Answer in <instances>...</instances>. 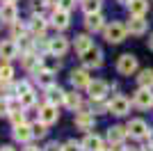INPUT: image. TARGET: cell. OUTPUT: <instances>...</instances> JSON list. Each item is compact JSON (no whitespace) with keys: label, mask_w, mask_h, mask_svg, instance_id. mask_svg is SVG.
I'll list each match as a JSON object with an SVG mask.
<instances>
[{"label":"cell","mask_w":153,"mask_h":151,"mask_svg":"<svg viewBox=\"0 0 153 151\" xmlns=\"http://www.w3.org/2000/svg\"><path fill=\"white\" fill-rule=\"evenodd\" d=\"M149 48L153 50V34H151V37H149Z\"/></svg>","instance_id":"43"},{"label":"cell","mask_w":153,"mask_h":151,"mask_svg":"<svg viewBox=\"0 0 153 151\" xmlns=\"http://www.w3.org/2000/svg\"><path fill=\"white\" fill-rule=\"evenodd\" d=\"M73 5H76V0H59V9H66V12H71L73 9Z\"/></svg>","instance_id":"37"},{"label":"cell","mask_w":153,"mask_h":151,"mask_svg":"<svg viewBox=\"0 0 153 151\" xmlns=\"http://www.w3.org/2000/svg\"><path fill=\"white\" fill-rule=\"evenodd\" d=\"M137 151H153V144H149V147H144V149H137Z\"/></svg>","instance_id":"41"},{"label":"cell","mask_w":153,"mask_h":151,"mask_svg":"<svg viewBox=\"0 0 153 151\" xmlns=\"http://www.w3.org/2000/svg\"><path fill=\"white\" fill-rule=\"evenodd\" d=\"M103 151H105V149H103ZM110 151H112V149H110Z\"/></svg>","instance_id":"47"},{"label":"cell","mask_w":153,"mask_h":151,"mask_svg":"<svg viewBox=\"0 0 153 151\" xmlns=\"http://www.w3.org/2000/svg\"><path fill=\"white\" fill-rule=\"evenodd\" d=\"M44 151H64V149H62V144H57V142H51Z\"/></svg>","instance_id":"38"},{"label":"cell","mask_w":153,"mask_h":151,"mask_svg":"<svg viewBox=\"0 0 153 151\" xmlns=\"http://www.w3.org/2000/svg\"><path fill=\"white\" fill-rule=\"evenodd\" d=\"M85 28L89 32H101L105 30V19H103L101 12H94V14H87L85 16Z\"/></svg>","instance_id":"12"},{"label":"cell","mask_w":153,"mask_h":151,"mask_svg":"<svg viewBox=\"0 0 153 151\" xmlns=\"http://www.w3.org/2000/svg\"><path fill=\"white\" fill-rule=\"evenodd\" d=\"M73 46H76V53H80V55H82L87 48H91V46H94V41L89 39V34H78Z\"/></svg>","instance_id":"24"},{"label":"cell","mask_w":153,"mask_h":151,"mask_svg":"<svg viewBox=\"0 0 153 151\" xmlns=\"http://www.w3.org/2000/svg\"><path fill=\"white\" fill-rule=\"evenodd\" d=\"M128 9H130V14H135V16H144V14L149 12V2L146 0H128Z\"/></svg>","instance_id":"22"},{"label":"cell","mask_w":153,"mask_h":151,"mask_svg":"<svg viewBox=\"0 0 153 151\" xmlns=\"http://www.w3.org/2000/svg\"><path fill=\"white\" fill-rule=\"evenodd\" d=\"M133 103L137 108H142V110H149V108L153 105V92L149 87H140L133 96Z\"/></svg>","instance_id":"8"},{"label":"cell","mask_w":153,"mask_h":151,"mask_svg":"<svg viewBox=\"0 0 153 151\" xmlns=\"http://www.w3.org/2000/svg\"><path fill=\"white\" fill-rule=\"evenodd\" d=\"M96 124V117L94 112H87V110H80V112L76 114V126L80 128V131H91Z\"/></svg>","instance_id":"15"},{"label":"cell","mask_w":153,"mask_h":151,"mask_svg":"<svg viewBox=\"0 0 153 151\" xmlns=\"http://www.w3.org/2000/svg\"><path fill=\"white\" fill-rule=\"evenodd\" d=\"M117 71L121 76H133L135 71H137V57H135L133 53H123V55L119 57V62H117Z\"/></svg>","instance_id":"4"},{"label":"cell","mask_w":153,"mask_h":151,"mask_svg":"<svg viewBox=\"0 0 153 151\" xmlns=\"http://www.w3.org/2000/svg\"><path fill=\"white\" fill-rule=\"evenodd\" d=\"M126 135H128V131L123 126H110L108 128V142L110 144H123Z\"/></svg>","instance_id":"19"},{"label":"cell","mask_w":153,"mask_h":151,"mask_svg":"<svg viewBox=\"0 0 153 151\" xmlns=\"http://www.w3.org/2000/svg\"><path fill=\"white\" fill-rule=\"evenodd\" d=\"M80 60H82L85 67L98 69V67H103V50L98 48V46H91V48H87L82 55H80Z\"/></svg>","instance_id":"2"},{"label":"cell","mask_w":153,"mask_h":151,"mask_svg":"<svg viewBox=\"0 0 153 151\" xmlns=\"http://www.w3.org/2000/svg\"><path fill=\"white\" fill-rule=\"evenodd\" d=\"M137 85H140V87H149V89H153V69H144V71H140V76H137Z\"/></svg>","instance_id":"26"},{"label":"cell","mask_w":153,"mask_h":151,"mask_svg":"<svg viewBox=\"0 0 153 151\" xmlns=\"http://www.w3.org/2000/svg\"><path fill=\"white\" fill-rule=\"evenodd\" d=\"M105 41L108 44H121L123 39H126V25L123 23H119V21H112V23H108L105 25Z\"/></svg>","instance_id":"1"},{"label":"cell","mask_w":153,"mask_h":151,"mask_svg":"<svg viewBox=\"0 0 153 151\" xmlns=\"http://www.w3.org/2000/svg\"><path fill=\"white\" fill-rule=\"evenodd\" d=\"M34 101H37V94L34 92H25V94H19V105L21 108H30V105H34Z\"/></svg>","instance_id":"28"},{"label":"cell","mask_w":153,"mask_h":151,"mask_svg":"<svg viewBox=\"0 0 153 151\" xmlns=\"http://www.w3.org/2000/svg\"><path fill=\"white\" fill-rule=\"evenodd\" d=\"M80 144H82V151H103V140L98 135H94V133L85 135V140Z\"/></svg>","instance_id":"21"},{"label":"cell","mask_w":153,"mask_h":151,"mask_svg":"<svg viewBox=\"0 0 153 151\" xmlns=\"http://www.w3.org/2000/svg\"><path fill=\"white\" fill-rule=\"evenodd\" d=\"M12 135H14V140H16V142H23V144H25V142H30V140L34 138V135H32V124H25V121H23V124H16Z\"/></svg>","instance_id":"14"},{"label":"cell","mask_w":153,"mask_h":151,"mask_svg":"<svg viewBox=\"0 0 153 151\" xmlns=\"http://www.w3.org/2000/svg\"><path fill=\"white\" fill-rule=\"evenodd\" d=\"M126 131H128V135L135 138V140L149 138V124L144 119H130V121H128V126H126Z\"/></svg>","instance_id":"5"},{"label":"cell","mask_w":153,"mask_h":151,"mask_svg":"<svg viewBox=\"0 0 153 151\" xmlns=\"http://www.w3.org/2000/svg\"><path fill=\"white\" fill-rule=\"evenodd\" d=\"M69 80H71V85H73L76 89H82V87H87V85L91 82V76H89L87 69H73Z\"/></svg>","instance_id":"11"},{"label":"cell","mask_w":153,"mask_h":151,"mask_svg":"<svg viewBox=\"0 0 153 151\" xmlns=\"http://www.w3.org/2000/svg\"><path fill=\"white\" fill-rule=\"evenodd\" d=\"M9 114V99H0V117Z\"/></svg>","instance_id":"36"},{"label":"cell","mask_w":153,"mask_h":151,"mask_svg":"<svg viewBox=\"0 0 153 151\" xmlns=\"http://www.w3.org/2000/svg\"><path fill=\"white\" fill-rule=\"evenodd\" d=\"M46 7H48V5H46L44 0H37V2H32V12H34V14H41Z\"/></svg>","instance_id":"35"},{"label":"cell","mask_w":153,"mask_h":151,"mask_svg":"<svg viewBox=\"0 0 153 151\" xmlns=\"http://www.w3.org/2000/svg\"><path fill=\"white\" fill-rule=\"evenodd\" d=\"M23 151H41V149H39V147H32V144H27Z\"/></svg>","instance_id":"40"},{"label":"cell","mask_w":153,"mask_h":151,"mask_svg":"<svg viewBox=\"0 0 153 151\" xmlns=\"http://www.w3.org/2000/svg\"><path fill=\"white\" fill-rule=\"evenodd\" d=\"M19 55V44L7 39V41H0V60H12V57Z\"/></svg>","instance_id":"18"},{"label":"cell","mask_w":153,"mask_h":151,"mask_svg":"<svg viewBox=\"0 0 153 151\" xmlns=\"http://www.w3.org/2000/svg\"><path fill=\"white\" fill-rule=\"evenodd\" d=\"M146 28H149V21L144 19V16H135V14H130V21L126 23V30L130 32V34H144L146 32Z\"/></svg>","instance_id":"10"},{"label":"cell","mask_w":153,"mask_h":151,"mask_svg":"<svg viewBox=\"0 0 153 151\" xmlns=\"http://www.w3.org/2000/svg\"><path fill=\"white\" fill-rule=\"evenodd\" d=\"M123 151H137V149H123Z\"/></svg>","instance_id":"46"},{"label":"cell","mask_w":153,"mask_h":151,"mask_svg":"<svg viewBox=\"0 0 153 151\" xmlns=\"http://www.w3.org/2000/svg\"><path fill=\"white\" fill-rule=\"evenodd\" d=\"M64 151H82V144L80 142H76V140H69L66 144H62Z\"/></svg>","instance_id":"34"},{"label":"cell","mask_w":153,"mask_h":151,"mask_svg":"<svg viewBox=\"0 0 153 151\" xmlns=\"http://www.w3.org/2000/svg\"><path fill=\"white\" fill-rule=\"evenodd\" d=\"M64 105L69 108V110H80L82 99H80V94H76V92H66V94H64Z\"/></svg>","instance_id":"23"},{"label":"cell","mask_w":153,"mask_h":151,"mask_svg":"<svg viewBox=\"0 0 153 151\" xmlns=\"http://www.w3.org/2000/svg\"><path fill=\"white\" fill-rule=\"evenodd\" d=\"M14 78V67L9 64V60H2V64H0V80L9 82Z\"/></svg>","instance_id":"27"},{"label":"cell","mask_w":153,"mask_h":151,"mask_svg":"<svg viewBox=\"0 0 153 151\" xmlns=\"http://www.w3.org/2000/svg\"><path fill=\"white\" fill-rule=\"evenodd\" d=\"M82 9H85V14L101 12V0H82Z\"/></svg>","instance_id":"32"},{"label":"cell","mask_w":153,"mask_h":151,"mask_svg":"<svg viewBox=\"0 0 153 151\" xmlns=\"http://www.w3.org/2000/svg\"><path fill=\"white\" fill-rule=\"evenodd\" d=\"M27 30L34 34V37H44V32H46V19L41 16V14H34L30 19V23H27Z\"/></svg>","instance_id":"17"},{"label":"cell","mask_w":153,"mask_h":151,"mask_svg":"<svg viewBox=\"0 0 153 151\" xmlns=\"http://www.w3.org/2000/svg\"><path fill=\"white\" fill-rule=\"evenodd\" d=\"M66 50H69V39H66V37H53V39H48V53L62 57Z\"/></svg>","instance_id":"13"},{"label":"cell","mask_w":153,"mask_h":151,"mask_svg":"<svg viewBox=\"0 0 153 151\" xmlns=\"http://www.w3.org/2000/svg\"><path fill=\"white\" fill-rule=\"evenodd\" d=\"M87 92H89V99L91 101H103L105 94L110 92V85L105 80H91L87 85Z\"/></svg>","instance_id":"7"},{"label":"cell","mask_w":153,"mask_h":151,"mask_svg":"<svg viewBox=\"0 0 153 151\" xmlns=\"http://www.w3.org/2000/svg\"><path fill=\"white\" fill-rule=\"evenodd\" d=\"M25 32H27V25L19 23V21H14V23H12V39H21V37H25Z\"/></svg>","instance_id":"30"},{"label":"cell","mask_w":153,"mask_h":151,"mask_svg":"<svg viewBox=\"0 0 153 151\" xmlns=\"http://www.w3.org/2000/svg\"><path fill=\"white\" fill-rule=\"evenodd\" d=\"M0 151H14V149H12V147H2Z\"/></svg>","instance_id":"44"},{"label":"cell","mask_w":153,"mask_h":151,"mask_svg":"<svg viewBox=\"0 0 153 151\" xmlns=\"http://www.w3.org/2000/svg\"><path fill=\"white\" fill-rule=\"evenodd\" d=\"M30 82L27 80H21V82H16V85H14V92H16V96L19 94H25V92H30Z\"/></svg>","instance_id":"33"},{"label":"cell","mask_w":153,"mask_h":151,"mask_svg":"<svg viewBox=\"0 0 153 151\" xmlns=\"http://www.w3.org/2000/svg\"><path fill=\"white\" fill-rule=\"evenodd\" d=\"M64 94H66V92H64L62 87H57L55 82L46 87V101H48V103H55V105H57V103H64Z\"/></svg>","instance_id":"20"},{"label":"cell","mask_w":153,"mask_h":151,"mask_svg":"<svg viewBox=\"0 0 153 151\" xmlns=\"http://www.w3.org/2000/svg\"><path fill=\"white\" fill-rule=\"evenodd\" d=\"M7 117L12 119V124H14V126H16V124H23V121H25V114H23V108H21V110H19V108H12Z\"/></svg>","instance_id":"31"},{"label":"cell","mask_w":153,"mask_h":151,"mask_svg":"<svg viewBox=\"0 0 153 151\" xmlns=\"http://www.w3.org/2000/svg\"><path fill=\"white\" fill-rule=\"evenodd\" d=\"M44 2H46L48 7H57V5H59V0H44Z\"/></svg>","instance_id":"39"},{"label":"cell","mask_w":153,"mask_h":151,"mask_svg":"<svg viewBox=\"0 0 153 151\" xmlns=\"http://www.w3.org/2000/svg\"><path fill=\"white\" fill-rule=\"evenodd\" d=\"M69 12L66 9H59V7H55V12H53V16H51V23L57 28V30H66L69 28Z\"/></svg>","instance_id":"16"},{"label":"cell","mask_w":153,"mask_h":151,"mask_svg":"<svg viewBox=\"0 0 153 151\" xmlns=\"http://www.w3.org/2000/svg\"><path fill=\"white\" fill-rule=\"evenodd\" d=\"M0 21L9 23V25L14 21H19V9L14 5V0H2V5H0Z\"/></svg>","instance_id":"6"},{"label":"cell","mask_w":153,"mask_h":151,"mask_svg":"<svg viewBox=\"0 0 153 151\" xmlns=\"http://www.w3.org/2000/svg\"><path fill=\"white\" fill-rule=\"evenodd\" d=\"M53 76H55V71H51V69H41L39 73H34V78H37V82L39 85H44V89L48 87V85H53Z\"/></svg>","instance_id":"25"},{"label":"cell","mask_w":153,"mask_h":151,"mask_svg":"<svg viewBox=\"0 0 153 151\" xmlns=\"http://www.w3.org/2000/svg\"><path fill=\"white\" fill-rule=\"evenodd\" d=\"M108 110L112 114H117V117H126V114L130 112V101L123 94H117V96H112V101L108 103Z\"/></svg>","instance_id":"3"},{"label":"cell","mask_w":153,"mask_h":151,"mask_svg":"<svg viewBox=\"0 0 153 151\" xmlns=\"http://www.w3.org/2000/svg\"><path fill=\"white\" fill-rule=\"evenodd\" d=\"M46 133H48V124H44L41 119L32 124V135L34 138H46Z\"/></svg>","instance_id":"29"},{"label":"cell","mask_w":153,"mask_h":151,"mask_svg":"<svg viewBox=\"0 0 153 151\" xmlns=\"http://www.w3.org/2000/svg\"><path fill=\"white\" fill-rule=\"evenodd\" d=\"M39 119L44 121V124H55V121L59 119V112H57V105H55V103H48V101H46L44 105H41V110H39Z\"/></svg>","instance_id":"9"},{"label":"cell","mask_w":153,"mask_h":151,"mask_svg":"<svg viewBox=\"0 0 153 151\" xmlns=\"http://www.w3.org/2000/svg\"><path fill=\"white\" fill-rule=\"evenodd\" d=\"M149 144H153V131H149Z\"/></svg>","instance_id":"42"},{"label":"cell","mask_w":153,"mask_h":151,"mask_svg":"<svg viewBox=\"0 0 153 151\" xmlns=\"http://www.w3.org/2000/svg\"><path fill=\"white\" fill-rule=\"evenodd\" d=\"M117 2H121V5H128V0H117Z\"/></svg>","instance_id":"45"}]
</instances>
